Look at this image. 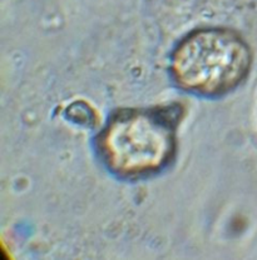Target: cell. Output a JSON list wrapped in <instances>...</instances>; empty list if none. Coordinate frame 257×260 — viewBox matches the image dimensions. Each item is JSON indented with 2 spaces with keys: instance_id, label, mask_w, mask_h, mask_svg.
Here are the masks:
<instances>
[{
  "instance_id": "cell-1",
  "label": "cell",
  "mask_w": 257,
  "mask_h": 260,
  "mask_svg": "<svg viewBox=\"0 0 257 260\" xmlns=\"http://www.w3.org/2000/svg\"><path fill=\"white\" fill-rule=\"evenodd\" d=\"M251 67V51L240 35L229 29H201L175 49L171 72L185 90L217 96L239 86Z\"/></svg>"
},
{
  "instance_id": "cell-2",
  "label": "cell",
  "mask_w": 257,
  "mask_h": 260,
  "mask_svg": "<svg viewBox=\"0 0 257 260\" xmlns=\"http://www.w3.org/2000/svg\"><path fill=\"white\" fill-rule=\"evenodd\" d=\"M98 148L108 168L121 177L152 174L166 167L175 153L172 119L154 110H123L103 129Z\"/></svg>"
}]
</instances>
